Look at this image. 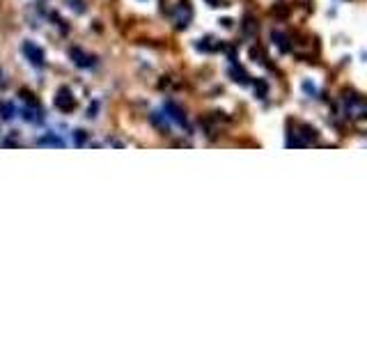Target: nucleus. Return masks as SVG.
I'll return each mask as SVG.
<instances>
[{"label":"nucleus","mask_w":367,"mask_h":344,"mask_svg":"<svg viewBox=\"0 0 367 344\" xmlns=\"http://www.w3.org/2000/svg\"><path fill=\"white\" fill-rule=\"evenodd\" d=\"M23 53H26V58L30 60L35 67H44V62H46V60H44V51L39 49V46H35L33 42L23 44Z\"/></svg>","instance_id":"f03ea898"},{"label":"nucleus","mask_w":367,"mask_h":344,"mask_svg":"<svg viewBox=\"0 0 367 344\" xmlns=\"http://www.w3.org/2000/svg\"><path fill=\"white\" fill-rule=\"evenodd\" d=\"M165 113H170V117H172L177 124H186V117H183V113H181V110H179V106H177V103L167 101V103H165Z\"/></svg>","instance_id":"20e7f679"},{"label":"nucleus","mask_w":367,"mask_h":344,"mask_svg":"<svg viewBox=\"0 0 367 344\" xmlns=\"http://www.w3.org/2000/svg\"><path fill=\"white\" fill-rule=\"evenodd\" d=\"M69 55H71V60H74L78 67H94V58L87 55V53H83L81 49H71Z\"/></svg>","instance_id":"7ed1b4c3"},{"label":"nucleus","mask_w":367,"mask_h":344,"mask_svg":"<svg viewBox=\"0 0 367 344\" xmlns=\"http://www.w3.org/2000/svg\"><path fill=\"white\" fill-rule=\"evenodd\" d=\"M255 90L259 92V97H264V94H266V85H264V83H262V81H259V83H255Z\"/></svg>","instance_id":"1a4fd4ad"},{"label":"nucleus","mask_w":367,"mask_h":344,"mask_svg":"<svg viewBox=\"0 0 367 344\" xmlns=\"http://www.w3.org/2000/svg\"><path fill=\"white\" fill-rule=\"evenodd\" d=\"M37 145L44 147V145H51V147H62V140L58 138V135H44V138L37 140Z\"/></svg>","instance_id":"39448f33"},{"label":"nucleus","mask_w":367,"mask_h":344,"mask_svg":"<svg viewBox=\"0 0 367 344\" xmlns=\"http://www.w3.org/2000/svg\"><path fill=\"white\" fill-rule=\"evenodd\" d=\"M273 39L278 42V46H280L282 51H289V44H287V37L285 35H280V33H273Z\"/></svg>","instance_id":"0eeeda50"},{"label":"nucleus","mask_w":367,"mask_h":344,"mask_svg":"<svg viewBox=\"0 0 367 344\" xmlns=\"http://www.w3.org/2000/svg\"><path fill=\"white\" fill-rule=\"evenodd\" d=\"M83 142H85V131L78 129L76 131V145H83Z\"/></svg>","instance_id":"6e6552de"},{"label":"nucleus","mask_w":367,"mask_h":344,"mask_svg":"<svg viewBox=\"0 0 367 344\" xmlns=\"http://www.w3.org/2000/svg\"><path fill=\"white\" fill-rule=\"evenodd\" d=\"M55 108H60L62 113H71L76 108V99L69 87H60L58 90V94H55Z\"/></svg>","instance_id":"f257e3e1"},{"label":"nucleus","mask_w":367,"mask_h":344,"mask_svg":"<svg viewBox=\"0 0 367 344\" xmlns=\"http://www.w3.org/2000/svg\"><path fill=\"white\" fill-rule=\"evenodd\" d=\"M0 113H3V117H5V119H12V117H14V108H12L10 103L0 101Z\"/></svg>","instance_id":"423d86ee"}]
</instances>
